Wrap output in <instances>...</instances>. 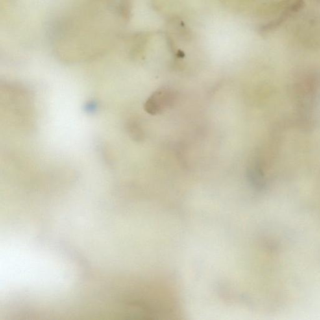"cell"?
<instances>
[{
    "label": "cell",
    "instance_id": "1",
    "mask_svg": "<svg viewBox=\"0 0 320 320\" xmlns=\"http://www.w3.org/2000/svg\"><path fill=\"white\" fill-rule=\"evenodd\" d=\"M175 100V95L173 90L167 88H161L154 92L146 102V112L151 115L158 114L171 106Z\"/></svg>",
    "mask_w": 320,
    "mask_h": 320
}]
</instances>
